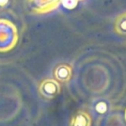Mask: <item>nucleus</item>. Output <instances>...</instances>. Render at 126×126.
Masks as SVG:
<instances>
[{
	"mask_svg": "<svg viewBox=\"0 0 126 126\" xmlns=\"http://www.w3.org/2000/svg\"><path fill=\"white\" fill-rule=\"evenodd\" d=\"M18 39L16 25L10 20L0 18V53L12 50L17 44Z\"/></svg>",
	"mask_w": 126,
	"mask_h": 126,
	"instance_id": "nucleus-1",
	"label": "nucleus"
},
{
	"mask_svg": "<svg viewBox=\"0 0 126 126\" xmlns=\"http://www.w3.org/2000/svg\"><path fill=\"white\" fill-rule=\"evenodd\" d=\"M62 0H27L30 11L37 14H43L54 11Z\"/></svg>",
	"mask_w": 126,
	"mask_h": 126,
	"instance_id": "nucleus-2",
	"label": "nucleus"
},
{
	"mask_svg": "<svg viewBox=\"0 0 126 126\" xmlns=\"http://www.w3.org/2000/svg\"><path fill=\"white\" fill-rule=\"evenodd\" d=\"M61 91V86L58 81L52 79H46L39 85V93L46 99L55 98Z\"/></svg>",
	"mask_w": 126,
	"mask_h": 126,
	"instance_id": "nucleus-3",
	"label": "nucleus"
},
{
	"mask_svg": "<svg viewBox=\"0 0 126 126\" xmlns=\"http://www.w3.org/2000/svg\"><path fill=\"white\" fill-rule=\"evenodd\" d=\"M72 67L68 64H60L54 68V77L56 81L61 83H67L72 78Z\"/></svg>",
	"mask_w": 126,
	"mask_h": 126,
	"instance_id": "nucleus-4",
	"label": "nucleus"
},
{
	"mask_svg": "<svg viewBox=\"0 0 126 126\" xmlns=\"http://www.w3.org/2000/svg\"><path fill=\"white\" fill-rule=\"evenodd\" d=\"M92 119L90 115L86 111H78L70 122V126H91Z\"/></svg>",
	"mask_w": 126,
	"mask_h": 126,
	"instance_id": "nucleus-5",
	"label": "nucleus"
},
{
	"mask_svg": "<svg viewBox=\"0 0 126 126\" xmlns=\"http://www.w3.org/2000/svg\"><path fill=\"white\" fill-rule=\"evenodd\" d=\"M114 30L120 35H126V12L120 14L115 20Z\"/></svg>",
	"mask_w": 126,
	"mask_h": 126,
	"instance_id": "nucleus-6",
	"label": "nucleus"
},
{
	"mask_svg": "<svg viewBox=\"0 0 126 126\" xmlns=\"http://www.w3.org/2000/svg\"><path fill=\"white\" fill-rule=\"evenodd\" d=\"M62 4L67 9H74L77 6L79 0H62Z\"/></svg>",
	"mask_w": 126,
	"mask_h": 126,
	"instance_id": "nucleus-7",
	"label": "nucleus"
},
{
	"mask_svg": "<svg viewBox=\"0 0 126 126\" xmlns=\"http://www.w3.org/2000/svg\"><path fill=\"white\" fill-rule=\"evenodd\" d=\"M10 0H0V10L4 9L9 4Z\"/></svg>",
	"mask_w": 126,
	"mask_h": 126,
	"instance_id": "nucleus-8",
	"label": "nucleus"
},
{
	"mask_svg": "<svg viewBox=\"0 0 126 126\" xmlns=\"http://www.w3.org/2000/svg\"><path fill=\"white\" fill-rule=\"evenodd\" d=\"M124 117H125V120H126V109H125V113H124Z\"/></svg>",
	"mask_w": 126,
	"mask_h": 126,
	"instance_id": "nucleus-9",
	"label": "nucleus"
},
{
	"mask_svg": "<svg viewBox=\"0 0 126 126\" xmlns=\"http://www.w3.org/2000/svg\"></svg>",
	"mask_w": 126,
	"mask_h": 126,
	"instance_id": "nucleus-10",
	"label": "nucleus"
}]
</instances>
